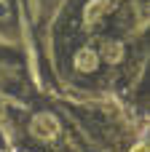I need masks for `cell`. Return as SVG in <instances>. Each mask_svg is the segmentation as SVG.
<instances>
[{
  "instance_id": "obj_2",
  "label": "cell",
  "mask_w": 150,
  "mask_h": 152,
  "mask_svg": "<svg viewBox=\"0 0 150 152\" xmlns=\"http://www.w3.org/2000/svg\"><path fill=\"white\" fill-rule=\"evenodd\" d=\"M0 16H5V8H3V3H0Z\"/></svg>"
},
{
  "instance_id": "obj_1",
  "label": "cell",
  "mask_w": 150,
  "mask_h": 152,
  "mask_svg": "<svg viewBox=\"0 0 150 152\" xmlns=\"http://www.w3.org/2000/svg\"><path fill=\"white\" fill-rule=\"evenodd\" d=\"M3 147H5V139H3V134H0V150H3Z\"/></svg>"
}]
</instances>
